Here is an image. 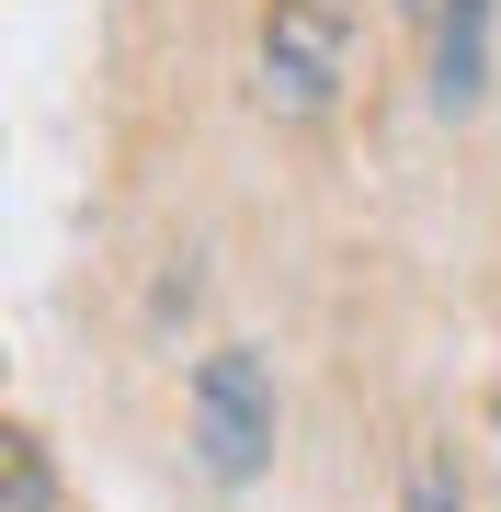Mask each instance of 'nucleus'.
<instances>
[{"label":"nucleus","instance_id":"nucleus-5","mask_svg":"<svg viewBox=\"0 0 501 512\" xmlns=\"http://www.w3.org/2000/svg\"><path fill=\"white\" fill-rule=\"evenodd\" d=\"M0 512H46V456H35V444L0 456Z\"/></svg>","mask_w":501,"mask_h":512},{"label":"nucleus","instance_id":"nucleus-4","mask_svg":"<svg viewBox=\"0 0 501 512\" xmlns=\"http://www.w3.org/2000/svg\"><path fill=\"white\" fill-rule=\"evenodd\" d=\"M410 512H467V501H456V456H445V444H422V456H410Z\"/></svg>","mask_w":501,"mask_h":512},{"label":"nucleus","instance_id":"nucleus-1","mask_svg":"<svg viewBox=\"0 0 501 512\" xmlns=\"http://www.w3.org/2000/svg\"><path fill=\"white\" fill-rule=\"evenodd\" d=\"M194 456H205V478H228V490L274 467V376H262L251 342H228V353L194 365Z\"/></svg>","mask_w":501,"mask_h":512},{"label":"nucleus","instance_id":"nucleus-2","mask_svg":"<svg viewBox=\"0 0 501 512\" xmlns=\"http://www.w3.org/2000/svg\"><path fill=\"white\" fill-rule=\"evenodd\" d=\"M353 80V12L342 0H274L262 12V103L274 114H331Z\"/></svg>","mask_w":501,"mask_h":512},{"label":"nucleus","instance_id":"nucleus-3","mask_svg":"<svg viewBox=\"0 0 501 512\" xmlns=\"http://www.w3.org/2000/svg\"><path fill=\"white\" fill-rule=\"evenodd\" d=\"M479 57H490V0H456V12H445V46H433V92H445V103H479Z\"/></svg>","mask_w":501,"mask_h":512}]
</instances>
